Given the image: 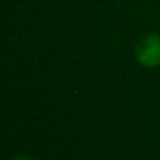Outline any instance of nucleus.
Here are the masks:
<instances>
[{
  "label": "nucleus",
  "instance_id": "obj_2",
  "mask_svg": "<svg viewBox=\"0 0 160 160\" xmlns=\"http://www.w3.org/2000/svg\"><path fill=\"white\" fill-rule=\"evenodd\" d=\"M8 160H35V158H32V157H27V155H16V157H11V158H8Z\"/></svg>",
  "mask_w": 160,
  "mask_h": 160
},
{
  "label": "nucleus",
  "instance_id": "obj_1",
  "mask_svg": "<svg viewBox=\"0 0 160 160\" xmlns=\"http://www.w3.org/2000/svg\"><path fill=\"white\" fill-rule=\"evenodd\" d=\"M135 58L146 68L160 64V35H148L141 38L135 47Z\"/></svg>",
  "mask_w": 160,
  "mask_h": 160
}]
</instances>
